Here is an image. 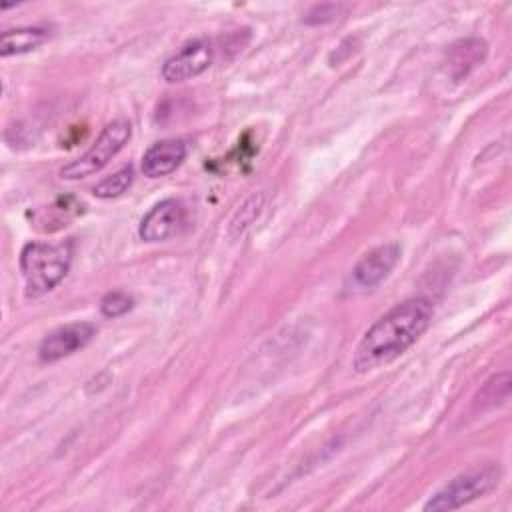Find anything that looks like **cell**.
<instances>
[{
    "label": "cell",
    "mask_w": 512,
    "mask_h": 512,
    "mask_svg": "<svg viewBox=\"0 0 512 512\" xmlns=\"http://www.w3.org/2000/svg\"><path fill=\"white\" fill-rule=\"evenodd\" d=\"M432 316L434 304L422 296L392 306L364 332L356 346L352 368L364 374L394 362L426 332Z\"/></svg>",
    "instance_id": "obj_1"
},
{
    "label": "cell",
    "mask_w": 512,
    "mask_h": 512,
    "mask_svg": "<svg viewBox=\"0 0 512 512\" xmlns=\"http://www.w3.org/2000/svg\"><path fill=\"white\" fill-rule=\"evenodd\" d=\"M74 242L62 240L28 242L20 252V272L24 278V296L40 298L54 290L70 270Z\"/></svg>",
    "instance_id": "obj_2"
},
{
    "label": "cell",
    "mask_w": 512,
    "mask_h": 512,
    "mask_svg": "<svg viewBox=\"0 0 512 512\" xmlns=\"http://www.w3.org/2000/svg\"><path fill=\"white\" fill-rule=\"evenodd\" d=\"M500 476V466L492 462L468 468L466 472L454 476L448 484H444L424 504V510H454L464 504H470L476 498H482L488 492H492L498 486Z\"/></svg>",
    "instance_id": "obj_3"
},
{
    "label": "cell",
    "mask_w": 512,
    "mask_h": 512,
    "mask_svg": "<svg viewBox=\"0 0 512 512\" xmlns=\"http://www.w3.org/2000/svg\"><path fill=\"white\" fill-rule=\"evenodd\" d=\"M130 136H132V126L128 120L116 118V120L108 122L102 128V132L98 134V138L92 142V146L82 156L68 162L60 170V178L62 180H80V178H88V176L96 174L124 148V144L130 140Z\"/></svg>",
    "instance_id": "obj_4"
},
{
    "label": "cell",
    "mask_w": 512,
    "mask_h": 512,
    "mask_svg": "<svg viewBox=\"0 0 512 512\" xmlns=\"http://www.w3.org/2000/svg\"><path fill=\"white\" fill-rule=\"evenodd\" d=\"M214 60V50L212 44L204 38L192 40L184 44L176 54H172L164 66H162V78L166 82H184L190 80L204 70L210 68Z\"/></svg>",
    "instance_id": "obj_5"
},
{
    "label": "cell",
    "mask_w": 512,
    "mask_h": 512,
    "mask_svg": "<svg viewBox=\"0 0 512 512\" xmlns=\"http://www.w3.org/2000/svg\"><path fill=\"white\" fill-rule=\"evenodd\" d=\"M94 334L96 326L90 322H72L60 326L42 338L38 346V356L42 362H56L64 356L74 354L76 350H82L94 338Z\"/></svg>",
    "instance_id": "obj_6"
},
{
    "label": "cell",
    "mask_w": 512,
    "mask_h": 512,
    "mask_svg": "<svg viewBox=\"0 0 512 512\" xmlns=\"http://www.w3.org/2000/svg\"><path fill=\"white\" fill-rule=\"evenodd\" d=\"M184 224V206L176 198H166L154 204L140 220L138 234L144 242H162L178 234Z\"/></svg>",
    "instance_id": "obj_7"
},
{
    "label": "cell",
    "mask_w": 512,
    "mask_h": 512,
    "mask_svg": "<svg viewBox=\"0 0 512 512\" xmlns=\"http://www.w3.org/2000/svg\"><path fill=\"white\" fill-rule=\"evenodd\" d=\"M400 252L402 250H400L398 242H386V244H380V246L368 250L354 266L352 282L364 290L378 286L396 266Z\"/></svg>",
    "instance_id": "obj_8"
},
{
    "label": "cell",
    "mask_w": 512,
    "mask_h": 512,
    "mask_svg": "<svg viewBox=\"0 0 512 512\" xmlns=\"http://www.w3.org/2000/svg\"><path fill=\"white\" fill-rule=\"evenodd\" d=\"M186 144L180 138L154 142L142 156V174L148 178H162L174 172L186 158Z\"/></svg>",
    "instance_id": "obj_9"
},
{
    "label": "cell",
    "mask_w": 512,
    "mask_h": 512,
    "mask_svg": "<svg viewBox=\"0 0 512 512\" xmlns=\"http://www.w3.org/2000/svg\"><path fill=\"white\" fill-rule=\"evenodd\" d=\"M486 56V44L478 38H466L456 42L448 52V70L456 80L464 78L472 68H476Z\"/></svg>",
    "instance_id": "obj_10"
},
{
    "label": "cell",
    "mask_w": 512,
    "mask_h": 512,
    "mask_svg": "<svg viewBox=\"0 0 512 512\" xmlns=\"http://www.w3.org/2000/svg\"><path fill=\"white\" fill-rule=\"evenodd\" d=\"M510 398V374L498 372L492 374L482 388L474 396V410L476 412H490L494 408H500Z\"/></svg>",
    "instance_id": "obj_11"
},
{
    "label": "cell",
    "mask_w": 512,
    "mask_h": 512,
    "mask_svg": "<svg viewBox=\"0 0 512 512\" xmlns=\"http://www.w3.org/2000/svg\"><path fill=\"white\" fill-rule=\"evenodd\" d=\"M48 38V32L44 28H16L2 32L0 38V54L2 58L12 54H24L30 50H36L40 44H44Z\"/></svg>",
    "instance_id": "obj_12"
},
{
    "label": "cell",
    "mask_w": 512,
    "mask_h": 512,
    "mask_svg": "<svg viewBox=\"0 0 512 512\" xmlns=\"http://www.w3.org/2000/svg\"><path fill=\"white\" fill-rule=\"evenodd\" d=\"M132 180H134V170H132V166H124V168H120L118 172H114V174L106 176L104 180H100V182L92 188V194H94L96 198H102V200L116 198V196L124 194V192L130 188Z\"/></svg>",
    "instance_id": "obj_13"
},
{
    "label": "cell",
    "mask_w": 512,
    "mask_h": 512,
    "mask_svg": "<svg viewBox=\"0 0 512 512\" xmlns=\"http://www.w3.org/2000/svg\"><path fill=\"white\" fill-rule=\"evenodd\" d=\"M260 208H262V194H254L252 198H248V200L240 206V210L234 214V218H232V222H230L232 234H242L244 228L258 216Z\"/></svg>",
    "instance_id": "obj_14"
},
{
    "label": "cell",
    "mask_w": 512,
    "mask_h": 512,
    "mask_svg": "<svg viewBox=\"0 0 512 512\" xmlns=\"http://www.w3.org/2000/svg\"><path fill=\"white\" fill-rule=\"evenodd\" d=\"M132 306H134L132 296L126 294V292H120V290L108 292V294L100 300V310H102V314L108 316V318L122 316V314H126Z\"/></svg>",
    "instance_id": "obj_15"
},
{
    "label": "cell",
    "mask_w": 512,
    "mask_h": 512,
    "mask_svg": "<svg viewBox=\"0 0 512 512\" xmlns=\"http://www.w3.org/2000/svg\"><path fill=\"white\" fill-rule=\"evenodd\" d=\"M346 8H348V6H346V4H340V2L316 4V6H312V8L306 12L304 22H306V24H326V22H332V20L340 18Z\"/></svg>",
    "instance_id": "obj_16"
}]
</instances>
